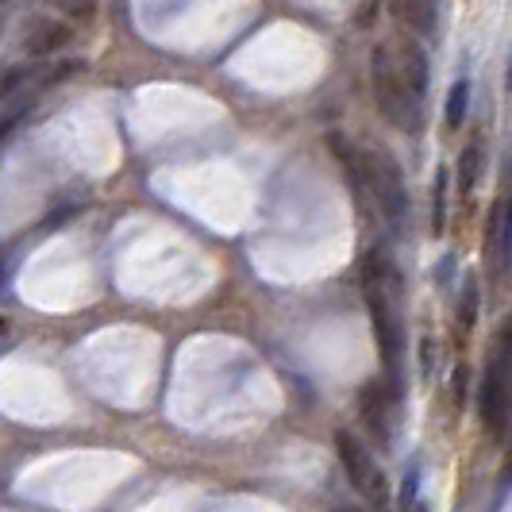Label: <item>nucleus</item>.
<instances>
[{
	"instance_id": "f257e3e1",
	"label": "nucleus",
	"mask_w": 512,
	"mask_h": 512,
	"mask_svg": "<svg viewBox=\"0 0 512 512\" xmlns=\"http://www.w3.org/2000/svg\"><path fill=\"white\" fill-rule=\"evenodd\" d=\"M428 54L412 35H397L385 39L382 47L370 54V89L378 112L393 124L397 131H416L424 128V112H428Z\"/></svg>"
},
{
	"instance_id": "f03ea898",
	"label": "nucleus",
	"mask_w": 512,
	"mask_h": 512,
	"mask_svg": "<svg viewBox=\"0 0 512 512\" xmlns=\"http://www.w3.org/2000/svg\"><path fill=\"white\" fill-rule=\"evenodd\" d=\"M362 289H366L370 328H374L378 359H382V382L397 397H405V382H409V339H405V324H401V312H397L401 274H397L393 255L385 247H374L366 255V262H362Z\"/></svg>"
},
{
	"instance_id": "7ed1b4c3",
	"label": "nucleus",
	"mask_w": 512,
	"mask_h": 512,
	"mask_svg": "<svg viewBox=\"0 0 512 512\" xmlns=\"http://www.w3.org/2000/svg\"><path fill=\"white\" fill-rule=\"evenodd\" d=\"M374 201L378 216H382L393 235H405L409 228V189H405V174L397 166V158L382 147H366L359 151V201Z\"/></svg>"
},
{
	"instance_id": "20e7f679",
	"label": "nucleus",
	"mask_w": 512,
	"mask_h": 512,
	"mask_svg": "<svg viewBox=\"0 0 512 512\" xmlns=\"http://www.w3.org/2000/svg\"><path fill=\"white\" fill-rule=\"evenodd\" d=\"M478 416L489 436H505L512 420V316L489 347L486 374L478 385Z\"/></svg>"
},
{
	"instance_id": "39448f33",
	"label": "nucleus",
	"mask_w": 512,
	"mask_h": 512,
	"mask_svg": "<svg viewBox=\"0 0 512 512\" xmlns=\"http://www.w3.org/2000/svg\"><path fill=\"white\" fill-rule=\"evenodd\" d=\"M335 451H339V462H343L347 482L359 489L374 509L389 505V482H385L382 462L374 459V451H370L355 432H347V428L335 432Z\"/></svg>"
},
{
	"instance_id": "423d86ee",
	"label": "nucleus",
	"mask_w": 512,
	"mask_h": 512,
	"mask_svg": "<svg viewBox=\"0 0 512 512\" xmlns=\"http://www.w3.org/2000/svg\"><path fill=\"white\" fill-rule=\"evenodd\" d=\"M401 401H405V397H397V393H393L382 378L362 389V420H366L370 436L378 439L382 447H389V443H393V424H397Z\"/></svg>"
},
{
	"instance_id": "0eeeda50",
	"label": "nucleus",
	"mask_w": 512,
	"mask_h": 512,
	"mask_svg": "<svg viewBox=\"0 0 512 512\" xmlns=\"http://www.w3.org/2000/svg\"><path fill=\"white\" fill-rule=\"evenodd\" d=\"M397 24L405 27L409 35H424L432 39L439 27V0H389Z\"/></svg>"
},
{
	"instance_id": "6e6552de",
	"label": "nucleus",
	"mask_w": 512,
	"mask_h": 512,
	"mask_svg": "<svg viewBox=\"0 0 512 512\" xmlns=\"http://www.w3.org/2000/svg\"><path fill=\"white\" fill-rule=\"evenodd\" d=\"M70 43V27L58 24V20H35L27 27V39H24V51L27 54H54L58 47Z\"/></svg>"
},
{
	"instance_id": "1a4fd4ad",
	"label": "nucleus",
	"mask_w": 512,
	"mask_h": 512,
	"mask_svg": "<svg viewBox=\"0 0 512 512\" xmlns=\"http://www.w3.org/2000/svg\"><path fill=\"white\" fill-rule=\"evenodd\" d=\"M466 104H470V81H455L451 93H447V112H443V120H447V128L451 131L462 128V120H466Z\"/></svg>"
},
{
	"instance_id": "9d476101",
	"label": "nucleus",
	"mask_w": 512,
	"mask_h": 512,
	"mask_svg": "<svg viewBox=\"0 0 512 512\" xmlns=\"http://www.w3.org/2000/svg\"><path fill=\"white\" fill-rule=\"evenodd\" d=\"M482 162H486V151H482V143L474 147H466L462 151V162H459V181H462V189H474L478 185V178H482Z\"/></svg>"
},
{
	"instance_id": "9b49d317",
	"label": "nucleus",
	"mask_w": 512,
	"mask_h": 512,
	"mask_svg": "<svg viewBox=\"0 0 512 512\" xmlns=\"http://www.w3.org/2000/svg\"><path fill=\"white\" fill-rule=\"evenodd\" d=\"M447 185H451L447 170H439L436 189H432V231L436 235H443V228H447Z\"/></svg>"
},
{
	"instance_id": "f8f14e48",
	"label": "nucleus",
	"mask_w": 512,
	"mask_h": 512,
	"mask_svg": "<svg viewBox=\"0 0 512 512\" xmlns=\"http://www.w3.org/2000/svg\"><path fill=\"white\" fill-rule=\"evenodd\" d=\"M474 320H478V282L466 278V282H462V301H459V328L470 332Z\"/></svg>"
},
{
	"instance_id": "ddd939ff",
	"label": "nucleus",
	"mask_w": 512,
	"mask_h": 512,
	"mask_svg": "<svg viewBox=\"0 0 512 512\" xmlns=\"http://www.w3.org/2000/svg\"><path fill=\"white\" fill-rule=\"evenodd\" d=\"M401 512H409L416 501H420V462H412L409 470H405V482H401Z\"/></svg>"
},
{
	"instance_id": "4468645a",
	"label": "nucleus",
	"mask_w": 512,
	"mask_h": 512,
	"mask_svg": "<svg viewBox=\"0 0 512 512\" xmlns=\"http://www.w3.org/2000/svg\"><path fill=\"white\" fill-rule=\"evenodd\" d=\"M20 112H24V108H12L8 116H0V143H4L8 135H12V128H16V120H20Z\"/></svg>"
},
{
	"instance_id": "2eb2a0df",
	"label": "nucleus",
	"mask_w": 512,
	"mask_h": 512,
	"mask_svg": "<svg viewBox=\"0 0 512 512\" xmlns=\"http://www.w3.org/2000/svg\"><path fill=\"white\" fill-rule=\"evenodd\" d=\"M509 231H505V243H501V258H505V266H509V255H512V205H509Z\"/></svg>"
},
{
	"instance_id": "dca6fc26",
	"label": "nucleus",
	"mask_w": 512,
	"mask_h": 512,
	"mask_svg": "<svg viewBox=\"0 0 512 512\" xmlns=\"http://www.w3.org/2000/svg\"><path fill=\"white\" fill-rule=\"evenodd\" d=\"M8 8H12V0H0V24H4V16H8Z\"/></svg>"
},
{
	"instance_id": "f3484780",
	"label": "nucleus",
	"mask_w": 512,
	"mask_h": 512,
	"mask_svg": "<svg viewBox=\"0 0 512 512\" xmlns=\"http://www.w3.org/2000/svg\"><path fill=\"white\" fill-rule=\"evenodd\" d=\"M409 512H428V505H424V501H416V505H412Z\"/></svg>"
},
{
	"instance_id": "a211bd4d",
	"label": "nucleus",
	"mask_w": 512,
	"mask_h": 512,
	"mask_svg": "<svg viewBox=\"0 0 512 512\" xmlns=\"http://www.w3.org/2000/svg\"><path fill=\"white\" fill-rule=\"evenodd\" d=\"M335 512H359V509H335Z\"/></svg>"
},
{
	"instance_id": "6ab92c4d",
	"label": "nucleus",
	"mask_w": 512,
	"mask_h": 512,
	"mask_svg": "<svg viewBox=\"0 0 512 512\" xmlns=\"http://www.w3.org/2000/svg\"><path fill=\"white\" fill-rule=\"evenodd\" d=\"M0 332H4V320H0Z\"/></svg>"
}]
</instances>
